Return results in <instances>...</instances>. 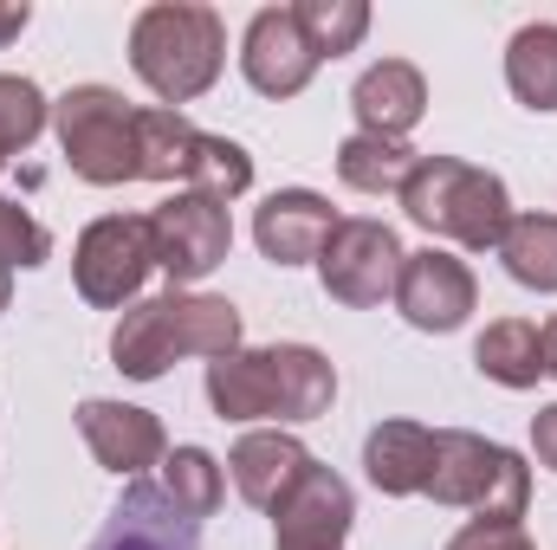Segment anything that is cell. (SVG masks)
Listing matches in <instances>:
<instances>
[{
	"mask_svg": "<svg viewBox=\"0 0 557 550\" xmlns=\"http://www.w3.org/2000/svg\"><path fill=\"white\" fill-rule=\"evenodd\" d=\"M331 402H337V370L311 343H267V350H234L208 363V409L221 421L298 427L331 414Z\"/></svg>",
	"mask_w": 557,
	"mask_h": 550,
	"instance_id": "1",
	"label": "cell"
},
{
	"mask_svg": "<svg viewBox=\"0 0 557 550\" xmlns=\"http://www.w3.org/2000/svg\"><path fill=\"white\" fill-rule=\"evenodd\" d=\"M240 330H247V324H240V304H234V298L169 285V291H156V298H137V304L117 317V330H111V363H117L131 383H156V376H169L175 357H208V363L234 357V350H240Z\"/></svg>",
	"mask_w": 557,
	"mask_h": 550,
	"instance_id": "2",
	"label": "cell"
},
{
	"mask_svg": "<svg viewBox=\"0 0 557 550\" xmlns=\"http://www.w3.org/2000/svg\"><path fill=\"white\" fill-rule=\"evenodd\" d=\"M221 65H227V26H221L214 7H201V0H156V7H143L131 20V72L169 111H182L201 91H214Z\"/></svg>",
	"mask_w": 557,
	"mask_h": 550,
	"instance_id": "3",
	"label": "cell"
},
{
	"mask_svg": "<svg viewBox=\"0 0 557 550\" xmlns=\"http://www.w3.org/2000/svg\"><path fill=\"white\" fill-rule=\"evenodd\" d=\"M403 214L421 234L454 240L467 253H499L506 227H512V195L493 168H473L460 155H421L403 182Z\"/></svg>",
	"mask_w": 557,
	"mask_h": 550,
	"instance_id": "4",
	"label": "cell"
},
{
	"mask_svg": "<svg viewBox=\"0 0 557 550\" xmlns=\"http://www.w3.org/2000/svg\"><path fill=\"white\" fill-rule=\"evenodd\" d=\"M421 499L473 512L486 525H519L532 505V466L473 427H434V466H428Z\"/></svg>",
	"mask_w": 557,
	"mask_h": 550,
	"instance_id": "5",
	"label": "cell"
},
{
	"mask_svg": "<svg viewBox=\"0 0 557 550\" xmlns=\"http://www.w3.org/2000/svg\"><path fill=\"white\" fill-rule=\"evenodd\" d=\"M137 155L143 182H175V188H195L214 201H240L253 188V155L240 142L195 130L169 104H137Z\"/></svg>",
	"mask_w": 557,
	"mask_h": 550,
	"instance_id": "6",
	"label": "cell"
},
{
	"mask_svg": "<svg viewBox=\"0 0 557 550\" xmlns=\"http://www.w3.org/2000/svg\"><path fill=\"white\" fill-rule=\"evenodd\" d=\"M52 130H59V149H65V162H72L78 182H91V188L143 182L137 104H124V91H111V85H72L52 104Z\"/></svg>",
	"mask_w": 557,
	"mask_h": 550,
	"instance_id": "7",
	"label": "cell"
},
{
	"mask_svg": "<svg viewBox=\"0 0 557 550\" xmlns=\"http://www.w3.org/2000/svg\"><path fill=\"white\" fill-rule=\"evenodd\" d=\"M149 273H156L149 214H104V221H91V227L78 234V247H72L78 298L98 304V311H131Z\"/></svg>",
	"mask_w": 557,
	"mask_h": 550,
	"instance_id": "8",
	"label": "cell"
},
{
	"mask_svg": "<svg viewBox=\"0 0 557 550\" xmlns=\"http://www.w3.org/2000/svg\"><path fill=\"white\" fill-rule=\"evenodd\" d=\"M403 240L389 221H370V214H350L331 227L324 253H318V278L337 304L350 311H376L383 298H396V278H403Z\"/></svg>",
	"mask_w": 557,
	"mask_h": 550,
	"instance_id": "9",
	"label": "cell"
},
{
	"mask_svg": "<svg viewBox=\"0 0 557 550\" xmlns=\"http://www.w3.org/2000/svg\"><path fill=\"white\" fill-rule=\"evenodd\" d=\"M149 234H156V266L169 273V285H201L227 260L234 247V221H227V201L214 195H195V188H175L156 214H149Z\"/></svg>",
	"mask_w": 557,
	"mask_h": 550,
	"instance_id": "10",
	"label": "cell"
},
{
	"mask_svg": "<svg viewBox=\"0 0 557 550\" xmlns=\"http://www.w3.org/2000/svg\"><path fill=\"white\" fill-rule=\"evenodd\" d=\"M357 518V492L344 473H331L324 460H311L273 505V550H344Z\"/></svg>",
	"mask_w": 557,
	"mask_h": 550,
	"instance_id": "11",
	"label": "cell"
},
{
	"mask_svg": "<svg viewBox=\"0 0 557 550\" xmlns=\"http://www.w3.org/2000/svg\"><path fill=\"white\" fill-rule=\"evenodd\" d=\"M473 304H480V285L467 273V260H454V253H441V247H421L403 260V278H396V311L428 330V337H447V330H460L467 317H473Z\"/></svg>",
	"mask_w": 557,
	"mask_h": 550,
	"instance_id": "12",
	"label": "cell"
},
{
	"mask_svg": "<svg viewBox=\"0 0 557 550\" xmlns=\"http://www.w3.org/2000/svg\"><path fill=\"white\" fill-rule=\"evenodd\" d=\"M318 52H311V39H305V26H298V13L292 7H260L253 20H247V39H240V72H247V85L260 91V98H298L311 78H318Z\"/></svg>",
	"mask_w": 557,
	"mask_h": 550,
	"instance_id": "13",
	"label": "cell"
},
{
	"mask_svg": "<svg viewBox=\"0 0 557 550\" xmlns=\"http://www.w3.org/2000/svg\"><path fill=\"white\" fill-rule=\"evenodd\" d=\"M78 434H85L91 460L104 473H117L124 486L131 479H149V466H162V453H169L162 421L149 409H137V402H104V396L78 402Z\"/></svg>",
	"mask_w": 557,
	"mask_h": 550,
	"instance_id": "14",
	"label": "cell"
},
{
	"mask_svg": "<svg viewBox=\"0 0 557 550\" xmlns=\"http://www.w3.org/2000/svg\"><path fill=\"white\" fill-rule=\"evenodd\" d=\"M331 227H337V214L311 188H278V195L260 201V214H253V240H260V253L273 266H318Z\"/></svg>",
	"mask_w": 557,
	"mask_h": 550,
	"instance_id": "15",
	"label": "cell"
},
{
	"mask_svg": "<svg viewBox=\"0 0 557 550\" xmlns=\"http://www.w3.org/2000/svg\"><path fill=\"white\" fill-rule=\"evenodd\" d=\"M91 550H201V525H188L156 479H131Z\"/></svg>",
	"mask_w": 557,
	"mask_h": 550,
	"instance_id": "16",
	"label": "cell"
},
{
	"mask_svg": "<svg viewBox=\"0 0 557 550\" xmlns=\"http://www.w3.org/2000/svg\"><path fill=\"white\" fill-rule=\"evenodd\" d=\"M350 111L363 124V137H389L409 142V130L428 111V78H421L409 59H376L357 85H350Z\"/></svg>",
	"mask_w": 557,
	"mask_h": 550,
	"instance_id": "17",
	"label": "cell"
},
{
	"mask_svg": "<svg viewBox=\"0 0 557 550\" xmlns=\"http://www.w3.org/2000/svg\"><path fill=\"white\" fill-rule=\"evenodd\" d=\"M434 466V427L421 421H376L363 440V473L383 499H421Z\"/></svg>",
	"mask_w": 557,
	"mask_h": 550,
	"instance_id": "18",
	"label": "cell"
},
{
	"mask_svg": "<svg viewBox=\"0 0 557 550\" xmlns=\"http://www.w3.org/2000/svg\"><path fill=\"white\" fill-rule=\"evenodd\" d=\"M305 466H311V453H305V440H298V434H285V427L240 434V440L227 447V473H234L240 499H247V505H260V512H273L278 492H285Z\"/></svg>",
	"mask_w": 557,
	"mask_h": 550,
	"instance_id": "19",
	"label": "cell"
},
{
	"mask_svg": "<svg viewBox=\"0 0 557 550\" xmlns=\"http://www.w3.org/2000/svg\"><path fill=\"white\" fill-rule=\"evenodd\" d=\"M473 370L499 389H539L545 376V343H539V324L532 317H499L480 330L473 343Z\"/></svg>",
	"mask_w": 557,
	"mask_h": 550,
	"instance_id": "20",
	"label": "cell"
},
{
	"mask_svg": "<svg viewBox=\"0 0 557 550\" xmlns=\"http://www.w3.org/2000/svg\"><path fill=\"white\" fill-rule=\"evenodd\" d=\"M506 85L525 111H557V26L532 20L506 46Z\"/></svg>",
	"mask_w": 557,
	"mask_h": 550,
	"instance_id": "21",
	"label": "cell"
},
{
	"mask_svg": "<svg viewBox=\"0 0 557 550\" xmlns=\"http://www.w3.org/2000/svg\"><path fill=\"white\" fill-rule=\"evenodd\" d=\"M156 486H162V499H169L188 525H208V518L221 512V460H214L208 447H175V453H162Z\"/></svg>",
	"mask_w": 557,
	"mask_h": 550,
	"instance_id": "22",
	"label": "cell"
},
{
	"mask_svg": "<svg viewBox=\"0 0 557 550\" xmlns=\"http://www.w3.org/2000/svg\"><path fill=\"white\" fill-rule=\"evenodd\" d=\"M421 155L409 142H389V137H344L337 142V175H344V188H357V195H403V182H409V168H416Z\"/></svg>",
	"mask_w": 557,
	"mask_h": 550,
	"instance_id": "23",
	"label": "cell"
},
{
	"mask_svg": "<svg viewBox=\"0 0 557 550\" xmlns=\"http://www.w3.org/2000/svg\"><path fill=\"white\" fill-rule=\"evenodd\" d=\"M499 260L525 291H557V214H512Z\"/></svg>",
	"mask_w": 557,
	"mask_h": 550,
	"instance_id": "24",
	"label": "cell"
},
{
	"mask_svg": "<svg viewBox=\"0 0 557 550\" xmlns=\"http://www.w3.org/2000/svg\"><path fill=\"white\" fill-rule=\"evenodd\" d=\"M292 13H298V26H305V39H311L318 59H344L370 33V7L363 0H298Z\"/></svg>",
	"mask_w": 557,
	"mask_h": 550,
	"instance_id": "25",
	"label": "cell"
},
{
	"mask_svg": "<svg viewBox=\"0 0 557 550\" xmlns=\"http://www.w3.org/2000/svg\"><path fill=\"white\" fill-rule=\"evenodd\" d=\"M46 124H52L46 91H39L33 78H20V72H0V168H7V155L33 149Z\"/></svg>",
	"mask_w": 557,
	"mask_h": 550,
	"instance_id": "26",
	"label": "cell"
},
{
	"mask_svg": "<svg viewBox=\"0 0 557 550\" xmlns=\"http://www.w3.org/2000/svg\"><path fill=\"white\" fill-rule=\"evenodd\" d=\"M46 260H52V234H46L20 201L0 195V266H7V273H13V266L33 273V266H46Z\"/></svg>",
	"mask_w": 557,
	"mask_h": 550,
	"instance_id": "27",
	"label": "cell"
},
{
	"mask_svg": "<svg viewBox=\"0 0 557 550\" xmlns=\"http://www.w3.org/2000/svg\"><path fill=\"white\" fill-rule=\"evenodd\" d=\"M447 550H539L525 538V525H486V518H473V525H460Z\"/></svg>",
	"mask_w": 557,
	"mask_h": 550,
	"instance_id": "28",
	"label": "cell"
},
{
	"mask_svg": "<svg viewBox=\"0 0 557 550\" xmlns=\"http://www.w3.org/2000/svg\"><path fill=\"white\" fill-rule=\"evenodd\" d=\"M532 453H539V466H552L557 473V402L532 414Z\"/></svg>",
	"mask_w": 557,
	"mask_h": 550,
	"instance_id": "29",
	"label": "cell"
},
{
	"mask_svg": "<svg viewBox=\"0 0 557 550\" xmlns=\"http://www.w3.org/2000/svg\"><path fill=\"white\" fill-rule=\"evenodd\" d=\"M26 20H33V7H26V0H20V7H13V0H0V52L26 33Z\"/></svg>",
	"mask_w": 557,
	"mask_h": 550,
	"instance_id": "30",
	"label": "cell"
},
{
	"mask_svg": "<svg viewBox=\"0 0 557 550\" xmlns=\"http://www.w3.org/2000/svg\"><path fill=\"white\" fill-rule=\"evenodd\" d=\"M539 343H545V376H557V317L539 324Z\"/></svg>",
	"mask_w": 557,
	"mask_h": 550,
	"instance_id": "31",
	"label": "cell"
},
{
	"mask_svg": "<svg viewBox=\"0 0 557 550\" xmlns=\"http://www.w3.org/2000/svg\"><path fill=\"white\" fill-rule=\"evenodd\" d=\"M7 298H13V273L0 266V311H7Z\"/></svg>",
	"mask_w": 557,
	"mask_h": 550,
	"instance_id": "32",
	"label": "cell"
}]
</instances>
